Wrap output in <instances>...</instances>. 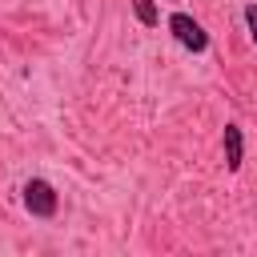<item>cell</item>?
<instances>
[{
	"label": "cell",
	"instance_id": "1",
	"mask_svg": "<svg viewBox=\"0 0 257 257\" xmlns=\"http://www.w3.org/2000/svg\"><path fill=\"white\" fill-rule=\"evenodd\" d=\"M56 189L44 181V177H32V181H24V209L32 213V217H56Z\"/></svg>",
	"mask_w": 257,
	"mask_h": 257
},
{
	"label": "cell",
	"instance_id": "3",
	"mask_svg": "<svg viewBox=\"0 0 257 257\" xmlns=\"http://www.w3.org/2000/svg\"><path fill=\"white\" fill-rule=\"evenodd\" d=\"M245 161V137H241V124H225V165L229 173H237Z\"/></svg>",
	"mask_w": 257,
	"mask_h": 257
},
{
	"label": "cell",
	"instance_id": "5",
	"mask_svg": "<svg viewBox=\"0 0 257 257\" xmlns=\"http://www.w3.org/2000/svg\"><path fill=\"white\" fill-rule=\"evenodd\" d=\"M245 24H249V32L257 40V4H245Z\"/></svg>",
	"mask_w": 257,
	"mask_h": 257
},
{
	"label": "cell",
	"instance_id": "4",
	"mask_svg": "<svg viewBox=\"0 0 257 257\" xmlns=\"http://www.w3.org/2000/svg\"><path fill=\"white\" fill-rule=\"evenodd\" d=\"M128 4H133V12H137V20H141L145 28H153V24L161 20V12H157V4H153V0H128Z\"/></svg>",
	"mask_w": 257,
	"mask_h": 257
},
{
	"label": "cell",
	"instance_id": "2",
	"mask_svg": "<svg viewBox=\"0 0 257 257\" xmlns=\"http://www.w3.org/2000/svg\"><path fill=\"white\" fill-rule=\"evenodd\" d=\"M169 28H173V36H177L189 52H205V48H209V32H205L189 12H173V16H169Z\"/></svg>",
	"mask_w": 257,
	"mask_h": 257
}]
</instances>
